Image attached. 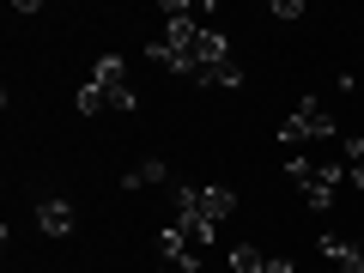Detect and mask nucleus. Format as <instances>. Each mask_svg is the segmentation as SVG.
<instances>
[{"label":"nucleus","instance_id":"17","mask_svg":"<svg viewBox=\"0 0 364 273\" xmlns=\"http://www.w3.org/2000/svg\"><path fill=\"white\" fill-rule=\"evenodd\" d=\"M358 255H364V237H358Z\"/></svg>","mask_w":364,"mask_h":273},{"label":"nucleus","instance_id":"3","mask_svg":"<svg viewBox=\"0 0 364 273\" xmlns=\"http://www.w3.org/2000/svg\"><path fill=\"white\" fill-rule=\"evenodd\" d=\"M91 85L109 97V109H140V91H134L128 61H122V55H104V61L91 67Z\"/></svg>","mask_w":364,"mask_h":273},{"label":"nucleus","instance_id":"4","mask_svg":"<svg viewBox=\"0 0 364 273\" xmlns=\"http://www.w3.org/2000/svg\"><path fill=\"white\" fill-rule=\"evenodd\" d=\"M152 243H158V261H170V273H195V267H200L195 237L182 231L176 219H170V225H158V237H152Z\"/></svg>","mask_w":364,"mask_h":273},{"label":"nucleus","instance_id":"10","mask_svg":"<svg viewBox=\"0 0 364 273\" xmlns=\"http://www.w3.org/2000/svg\"><path fill=\"white\" fill-rule=\"evenodd\" d=\"M200 85H219V91H237V85H243V67H237V61H219V67H200Z\"/></svg>","mask_w":364,"mask_h":273},{"label":"nucleus","instance_id":"18","mask_svg":"<svg viewBox=\"0 0 364 273\" xmlns=\"http://www.w3.org/2000/svg\"><path fill=\"white\" fill-rule=\"evenodd\" d=\"M158 273H170V267H158Z\"/></svg>","mask_w":364,"mask_h":273},{"label":"nucleus","instance_id":"2","mask_svg":"<svg viewBox=\"0 0 364 273\" xmlns=\"http://www.w3.org/2000/svg\"><path fill=\"white\" fill-rule=\"evenodd\" d=\"M334 134H340L334 116H328L316 97H304V104L286 116V128H279V146H298V140H334Z\"/></svg>","mask_w":364,"mask_h":273},{"label":"nucleus","instance_id":"11","mask_svg":"<svg viewBox=\"0 0 364 273\" xmlns=\"http://www.w3.org/2000/svg\"><path fill=\"white\" fill-rule=\"evenodd\" d=\"M164 18H213V0H164Z\"/></svg>","mask_w":364,"mask_h":273},{"label":"nucleus","instance_id":"9","mask_svg":"<svg viewBox=\"0 0 364 273\" xmlns=\"http://www.w3.org/2000/svg\"><path fill=\"white\" fill-rule=\"evenodd\" d=\"M164 176H170L164 158H146V164H134L128 176H122V188H152V182H164Z\"/></svg>","mask_w":364,"mask_h":273},{"label":"nucleus","instance_id":"1","mask_svg":"<svg viewBox=\"0 0 364 273\" xmlns=\"http://www.w3.org/2000/svg\"><path fill=\"white\" fill-rule=\"evenodd\" d=\"M286 176L298 182V195H304V207H310V213H328V207H334V195H340V182H346V164H310V158L291 152L286 158Z\"/></svg>","mask_w":364,"mask_h":273},{"label":"nucleus","instance_id":"16","mask_svg":"<svg viewBox=\"0 0 364 273\" xmlns=\"http://www.w3.org/2000/svg\"><path fill=\"white\" fill-rule=\"evenodd\" d=\"M346 176H352V188H364V164H346Z\"/></svg>","mask_w":364,"mask_h":273},{"label":"nucleus","instance_id":"5","mask_svg":"<svg viewBox=\"0 0 364 273\" xmlns=\"http://www.w3.org/2000/svg\"><path fill=\"white\" fill-rule=\"evenodd\" d=\"M195 61H200V67H219V61H231V37L207 25V31L195 37Z\"/></svg>","mask_w":364,"mask_h":273},{"label":"nucleus","instance_id":"6","mask_svg":"<svg viewBox=\"0 0 364 273\" xmlns=\"http://www.w3.org/2000/svg\"><path fill=\"white\" fill-rule=\"evenodd\" d=\"M37 225H43V237H67V231H73V207H67V200H43Z\"/></svg>","mask_w":364,"mask_h":273},{"label":"nucleus","instance_id":"13","mask_svg":"<svg viewBox=\"0 0 364 273\" xmlns=\"http://www.w3.org/2000/svg\"><path fill=\"white\" fill-rule=\"evenodd\" d=\"M104 104H109V97H104V91H97V85H91V79H85V85L73 91V109H79V116H97V109H104Z\"/></svg>","mask_w":364,"mask_h":273},{"label":"nucleus","instance_id":"12","mask_svg":"<svg viewBox=\"0 0 364 273\" xmlns=\"http://www.w3.org/2000/svg\"><path fill=\"white\" fill-rule=\"evenodd\" d=\"M261 267H267V255H261L255 243H237L231 249V273H261Z\"/></svg>","mask_w":364,"mask_h":273},{"label":"nucleus","instance_id":"15","mask_svg":"<svg viewBox=\"0 0 364 273\" xmlns=\"http://www.w3.org/2000/svg\"><path fill=\"white\" fill-rule=\"evenodd\" d=\"M346 164H364V134H352V140H346Z\"/></svg>","mask_w":364,"mask_h":273},{"label":"nucleus","instance_id":"7","mask_svg":"<svg viewBox=\"0 0 364 273\" xmlns=\"http://www.w3.org/2000/svg\"><path fill=\"white\" fill-rule=\"evenodd\" d=\"M231 207H237V188H225V182L200 188V213H207L213 225H219V219H231Z\"/></svg>","mask_w":364,"mask_h":273},{"label":"nucleus","instance_id":"8","mask_svg":"<svg viewBox=\"0 0 364 273\" xmlns=\"http://www.w3.org/2000/svg\"><path fill=\"white\" fill-rule=\"evenodd\" d=\"M316 249H322V255L334 261V267H346V261H358V243H352V237H340V231H322V237H316Z\"/></svg>","mask_w":364,"mask_h":273},{"label":"nucleus","instance_id":"14","mask_svg":"<svg viewBox=\"0 0 364 273\" xmlns=\"http://www.w3.org/2000/svg\"><path fill=\"white\" fill-rule=\"evenodd\" d=\"M273 18H304V0H273Z\"/></svg>","mask_w":364,"mask_h":273}]
</instances>
